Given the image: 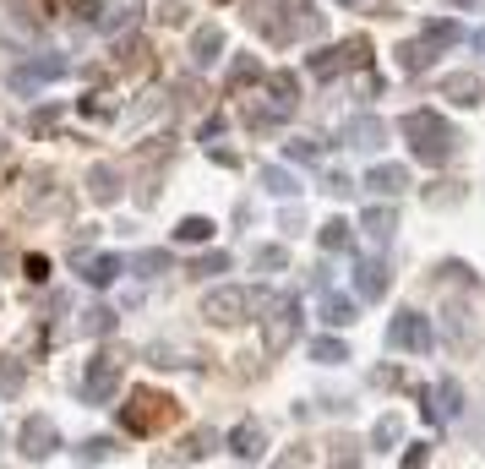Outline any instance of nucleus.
Here are the masks:
<instances>
[{
	"label": "nucleus",
	"instance_id": "obj_27",
	"mask_svg": "<svg viewBox=\"0 0 485 469\" xmlns=\"http://www.w3.org/2000/svg\"><path fill=\"white\" fill-rule=\"evenodd\" d=\"M316 246H322V251H350V246H355V230L343 224V219H327V224L316 230Z\"/></svg>",
	"mask_w": 485,
	"mask_h": 469
},
{
	"label": "nucleus",
	"instance_id": "obj_18",
	"mask_svg": "<svg viewBox=\"0 0 485 469\" xmlns=\"http://www.w3.org/2000/svg\"><path fill=\"white\" fill-rule=\"evenodd\" d=\"M355 317H360V300H355V295H338V290L322 295V322H327V327H350Z\"/></svg>",
	"mask_w": 485,
	"mask_h": 469
},
{
	"label": "nucleus",
	"instance_id": "obj_13",
	"mask_svg": "<svg viewBox=\"0 0 485 469\" xmlns=\"http://www.w3.org/2000/svg\"><path fill=\"white\" fill-rule=\"evenodd\" d=\"M387 284H393V267H387L382 256H366V262L355 267V295H360V300H382Z\"/></svg>",
	"mask_w": 485,
	"mask_h": 469
},
{
	"label": "nucleus",
	"instance_id": "obj_33",
	"mask_svg": "<svg viewBox=\"0 0 485 469\" xmlns=\"http://www.w3.org/2000/svg\"><path fill=\"white\" fill-rule=\"evenodd\" d=\"M371 442H377L382 453H387V447H398V442H403V421H398V415H382V421L371 426Z\"/></svg>",
	"mask_w": 485,
	"mask_h": 469
},
{
	"label": "nucleus",
	"instance_id": "obj_40",
	"mask_svg": "<svg viewBox=\"0 0 485 469\" xmlns=\"http://www.w3.org/2000/svg\"><path fill=\"white\" fill-rule=\"evenodd\" d=\"M322 191H327V196H355V191H360V186H355V180H350V175H343V169H333V175H327V180H322Z\"/></svg>",
	"mask_w": 485,
	"mask_h": 469
},
{
	"label": "nucleus",
	"instance_id": "obj_51",
	"mask_svg": "<svg viewBox=\"0 0 485 469\" xmlns=\"http://www.w3.org/2000/svg\"><path fill=\"white\" fill-rule=\"evenodd\" d=\"M338 6H360V0H338Z\"/></svg>",
	"mask_w": 485,
	"mask_h": 469
},
{
	"label": "nucleus",
	"instance_id": "obj_39",
	"mask_svg": "<svg viewBox=\"0 0 485 469\" xmlns=\"http://www.w3.org/2000/svg\"><path fill=\"white\" fill-rule=\"evenodd\" d=\"M426 203L453 208V203H463V186H458V180H442V191H426Z\"/></svg>",
	"mask_w": 485,
	"mask_h": 469
},
{
	"label": "nucleus",
	"instance_id": "obj_26",
	"mask_svg": "<svg viewBox=\"0 0 485 469\" xmlns=\"http://www.w3.org/2000/svg\"><path fill=\"white\" fill-rule=\"evenodd\" d=\"M284 120H290V109H284L279 99H273V104H251V109H246V126H251V131H273V126H284Z\"/></svg>",
	"mask_w": 485,
	"mask_h": 469
},
{
	"label": "nucleus",
	"instance_id": "obj_41",
	"mask_svg": "<svg viewBox=\"0 0 485 469\" xmlns=\"http://www.w3.org/2000/svg\"><path fill=\"white\" fill-rule=\"evenodd\" d=\"M153 17H159L164 28H180V22H186V6H180V0H164V6H159Z\"/></svg>",
	"mask_w": 485,
	"mask_h": 469
},
{
	"label": "nucleus",
	"instance_id": "obj_42",
	"mask_svg": "<svg viewBox=\"0 0 485 469\" xmlns=\"http://www.w3.org/2000/svg\"><path fill=\"white\" fill-rule=\"evenodd\" d=\"M431 458V442H409V453H403V469H420Z\"/></svg>",
	"mask_w": 485,
	"mask_h": 469
},
{
	"label": "nucleus",
	"instance_id": "obj_29",
	"mask_svg": "<svg viewBox=\"0 0 485 469\" xmlns=\"http://www.w3.org/2000/svg\"><path fill=\"white\" fill-rule=\"evenodd\" d=\"M175 240H186V246H202V240H213V219H202V213L180 219V224H175Z\"/></svg>",
	"mask_w": 485,
	"mask_h": 469
},
{
	"label": "nucleus",
	"instance_id": "obj_46",
	"mask_svg": "<svg viewBox=\"0 0 485 469\" xmlns=\"http://www.w3.org/2000/svg\"><path fill=\"white\" fill-rule=\"evenodd\" d=\"M72 6H77L82 22H99V0H72Z\"/></svg>",
	"mask_w": 485,
	"mask_h": 469
},
{
	"label": "nucleus",
	"instance_id": "obj_5",
	"mask_svg": "<svg viewBox=\"0 0 485 469\" xmlns=\"http://www.w3.org/2000/svg\"><path fill=\"white\" fill-rule=\"evenodd\" d=\"M120 371H126V360H120L115 350H99V355L82 366V404H109L115 387H120Z\"/></svg>",
	"mask_w": 485,
	"mask_h": 469
},
{
	"label": "nucleus",
	"instance_id": "obj_47",
	"mask_svg": "<svg viewBox=\"0 0 485 469\" xmlns=\"http://www.w3.org/2000/svg\"><path fill=\"white\" fill-rule=\"evenodd\" d=\"M355 447H360V442H338V453H333V458H338V464H355V458H360Z\"/></svg>",
	"mask_w": 485,
	"mask_h": 469
},
{
	"label": "nucleus",
	"instance_id": "obj_11",
	"mask_svg": "<svg viewBox=\"0 0 485 469\" xmlns=\"http://www.w3.org/2000/svg\"><path fill=\"white\" fill-rule=\"evenodd\" d=\"M17 442H22V458H28V464H39V458H49V453L60 447V431H55V421H49V415H28Z\"/></svg>",
	"mask_w": 485,
	"mask_h": 469
},
{
	"label": "nucleus",
	"instance_id": "obj_19",
	"mask_svg": "<svg viewBox=\"0 0 485 469\" xmlns=\"http://www.w3.org/2000/svg\"><path fill=\"white\" fill-rule=\"evenodd\" d=\"M219 442H224V437H219L213 426H202V431H191V437L180 442V453H175V458H180V464H202V458H213V447H219Z\"/></svg>",
	"mask_w": 485,
	"mask_h": 469
},
{
	"label": "nucleus",
	"instance_id": "obj_48",
	"mask_svg": "<svg viewBox=\"0 0 485 469\" xmlns=\"http://www.w3.org/2000/svg\"><path fill=\"white\" fill-rule=\"evenodd\" d=\"M284 12H290V17H300V12H311V0H284Z\"/></svg>",
	"mask_w": 485,
	"mask_h": 469
},
{
	"label": "nucleus",
	"instance_id": "obj_9",
	"mask_svg": "<svg viewBox=\"0 0 485 469\" xmlns=\"http://www.w3.org/2000/svg\"><path fill=\"white\" fill-rule=\"evenodd\" d=\"M338 143L343 148H360V153H377L387 143V120L382 115H350V120L338 126Z\"/></svg>",
	"mask_w": 485,
	"mask_h": 469
},
{
	"label": "nucleus",
	"instance_id": "obj_36",
	"mask_svg": "<svg viewBox=\"0 0 485 469\" xmlns=\"http://www.w3.org/2000/svg\"><path fill=\"white\" fill-rule=\"evenodd\" d=\"M251 262L262 267V274H284V267H290V251H284V246H256Z\"/></svg>",
	"mask_w": 485,
	"mask_h": 469
},
{
	"label": "nucleus",
	"instance_id": "obj_4",
	"mask_svg": "<svg viewBox=\"0 0 485 469\" xmlns=\"http://www.w3.org/2000/svg\"><path fill=\"white\" fill-rule=\"evenodd\" d=\"M431 344H437L431 317H420V311H398V317L387 322V350H398V355H431Z\"/></svg>",
	"mask_w": 485,
	"mask_h": 469
},
{
	"label": "nucleus",
	"instance_id": "obj_25",
	"mask_svg": "<svg viewBox=\"0 0 485 469\" xmlns=\"http://www.w3.org/2000/svg\"><path fill=\"white\" fill-rule=\"evenodd\" d=\"M398 65H403L409 77H420L426 65H431V44H426V39H409V44H398Z\"/></svg>",
	"mask_w": 485,
	"mask_h": 469
},
{
	"label": "nucleus",
	"instance_id": "obj_52",
	"mask_svg": "<svg viewBox=\"0 0 485 469\" xmlns=\"http://www.w3.org/2000/svg\"><path fill=\"white\" fill-rule=\"evenodd\" d=\"M0 159H6V137H0Z\"/></svg>",
	"mask_w": 485,
	"mask_h": 469
},
{
	"label": "nucleus",
	"instance_id": "obj_12",
	"mask_svg": "<svg viewBox=\"0 0 485 469\" xmlns=\"http://www.w3.org/2000/svg\"><path fill=\"white\" fill-rule=\"evenodd\" d=\"M437 93H442L447 104H458V109H480V104H485V83H480L474 72H447V77L437 83Z\"/></svg>",
	"mask_w": 485,
	"mask_h": 469
},
{
	"label": "nucleus",
	"instance_id": "obj_45",
	"mask_svg": "<svg viewBox=\"0 0 485 469\" xmlns=\"http://www.w3.org/2000/svg\"><path fill=\"white\" fill-rule=\"evenodd\" d=\"M82 109H88V115H99V120H104V115H109V99H104V93H88V99H82Z\"/></svg>",
	"mask_w": 485,
	"mask_h": 469
},
{
	"label": "nucleus",
	"instance_id": "obj_53",
	"mask_svg": "<svg viewBox=\"0 0 485 469\" xmlns=\"http://www.w3.org/2000/svg\"><path fill=\"white\" fill-rule=\"evenodd\" d=\"M0 262H6V246H0Z\"/></svg>",
	"mask_w": 485,
	"mask_h": 469
},
{
	"label": "nucleus",
	"instance_id": "obj_14",
	"mask_svg": "<svg viewBox=\"0 0 485 469\" xmlns=\"http://www.w3.org/2000/svg\"><path fill=\"white\" fill-rule=\"evenodd\" d=\"M224 442H230V453H235L240 464H256V458L267 453V431H262V421H240Z\"/></svg>",
	"mask_w": 485,
	"mask_h": 469
},
{
	"label": "nucleus",
	"instance_id": "obj_2",
	"mask_svg": "<svg viewBox=\"0 0 485 469\" xmlns=\"http://www.w3.org/2000/svg\"><path fill=\"white\" fill-rule=\"evenodd\" d=\"M256 311H267L262 317V344H267V355H284L290 350V339L300 333V295H256Z\"/></svg>",
	"mask_w": 485,
	"mask_h": 469
},
{
	"label": "nucleus",
	"instance_id": "obj_32",
	"mask_svg": "<svg viewBox=\"0 0 485 469\" xmlns=\"http://www.w3.org/2000/svg\"><path fill=\"white\" fill-rule=\"evenodd\" d=\"M246 83H262V60L256 55H235V65H230V88H246Z\"/></svg>",
	"mask_w": 485,
	"mask_h": 469
},
{
	"label": "nucleus",
	"instance_id": "obj_30",
	"mask_svg": "<svg viewBox=\"0 0 485 469\" xmlns=\"http://www.w3.org/2000/svg\"><path fill=\"white\" fill-rule=\"evenodd\" d=\"M22 377H28V371H22L17 355H0V398H17V393H22Z\"/></svg>",
	"mask_w": 485,
	"mask_h": 469
},
{
	"label": "nucleus",
	"instance_id": "obj_54",
	"mask_svg": "<svg viewBox=\"0 0 485 469\" xmlns=\"http://www.w3.org/2000/svg\"><path fill=\"white\" fill-rule=\"evenodd\" d=\"M0 442H6V437H0Z\"/></svg>",
	"mask_w": 485,
	"mask_h": 469
},
{
	"label": "nucleus",
	"instance_id": "obj_31",
	"mask_svg": "<svg viewBox=\"0 0 485 469\" xmlns=\"http://www.w3.org/2000/svg\"><path fill=\"white\" fill-rule=\"evenodd\" d=\"M267 93H273V99H279L284 109H295V93H300V77H295V72H273V77H267Z\"/></svg>",
	"mask_w": 485,
	"mask_h": 469
},
{
	"label": "nucleus",
	"instance_id": "obj_3",
	"mask_svg": "<svg viewBox=\"0 0 485 469\" xmlns=\"http://www.w3.org/2000/svg\"><path fill=\"white\" fill-rule=\"evenodd\" d=\"M164 421H175V398H164V393H153V387H136V393H131V404L120 410V426L136 431V437L159 431Z\"/></svg>",
	"mask_w": 485,
	"mask_h": 469
},
{
	"label": "nucleus",
	"instance_id": "obj_38",
	"mask_svg": "<svg viewBox=\"0 0 485 469\" xmlns=\"http://www.w3.org/2000/svg\"><path fill=\"white\" fill-rule=\"evenodd\" d=\"M77 458H82V464H104V458H115V442H109V437H88V442L77 447Z\"/></svg>",
	"mask_w": 485,
	"mask_h": 469
},
{
	"label": "nucleus",
	"instance_id": "obj_15",
	"mask_svg": "<svg viewBox=\"0 0 485 469\" xmlns=\"http://www.w3.org/2000/svg\"><path fill=\"white\" fill-rule=\"evenodd\" d=\"M77 267H82V279H88L93 290H109L115 274H126V256H115V251H104V256H77Z\"/></svg>",
	"mask_w": 485,
	"mask_h": 469
},
{
	"label": "nucleus",
	"instance_id": "obj_44",
	"mask_svg": "<svg viewBox=\"0 0 485 469\" xmlns=\"http://www.w3.org/2000/svg\"><path fill=\"white\" fill-rule=\"evenodd\" d=\"M219 137H224V115H213V120H207V126H202V143H207V148H213Z\"/></svg>",
	"mask_w": 485,
	"mask_h": 469
},
{
	"label": "nucleus",
	"instance_id": "obj_22",
	"mask_svg": "<svg viewBox=\"0 0 485 469\" xmlns=\"http://www.w3.org/2000/svg\"><path fill=\"white\" fill-rule=\"evenodd\" d=\"M420 39L431 44V49H453V44H469V33L453 22V17H437V22H426L420 28Z\"/></svg>",
	"mask_w": 485,
	"mask_h": 469
},
{
	"label": "nucleus",
	"instance_id": "obj_23",
	"mask_svg": "<svg viewBox=\"0 0 485 469\" xmlns=\"http://www.w3.org/2000/svg\"><path fill=\"white\" fill-rule=\"evenodd\" d=\"M88 196H93V203H115V196H120V175L109 164H93L88 169Z\"/></svg>",
	"mask_w": 485,
	"mask_h": 469
},
{
	"label": "nucleus",
	"instance_id": "obj_34",
	"mask_svg": "<svg viewBox=\"0 0 485 469\" xmlns=\"http://www.w3.org/2000/svg\"><path fill=\"white\" fill-rule=\"evenodd\" d=\"M311 360L316 366H338V360H350V344H343V339H316L311 344Z\"/></svg>",
	"mask_w": 485,
	"mask_h": 469
},
{
	"label": "nucleus",
	"instance_id": "obj_35",
	"mask_svg": "<svg viewBox=\"0 0 485 469\" xmlns=\"http://www.w3.org/2000/svg\"><path fill=\"white\" fill-rule=\"evenodd\" d=\"M284 153H290V164H316V159H322V143H316V137H290Z\"/></svg>",
	"mask_w": 485,
	"mask_h": 469
},
{
	"label": "nucleus",
	"instance_id": "obj_50",
	"mask_svg": "<svg viewBox=\"0 0 485 469\" xmlns=\"http://www.w3.org/2000/svg\"><path fill=\"white\" fill-rule=\"evenodd\" d=\"M453 6H458V12H480V0H453Z\"/></svg>",
	"mask_w": 485,
	"mask_h": 469
},
{
	"label": "nucleus",
	"instance_id": "obj_16",
	"mask_svg": "<svg viewBox=\"0 0 485 469\" xmlns=\"http://www.w3.org/2000/svg\"><path fill=\"white\" fill-rule=\"evenodd\" d=\"M366 191H371V196H387V203H393V196L409 191V169H403V164H377V169L366 175Z\"/></svg>",
	"mask_w": 485,
	"mask_h": 469
},
{
	"label": "nucleus",
	"instance_id": "obj_43",
	"mask_svg": "<svg viewBox=\"0 0 485 469\" xmlns=\"http://www.w3.org/2000/svg\"><path fill=\"white\" fill-rule=\"evenodd\" d=\"M22 267H28V279H33V284H44V279H49V262H44V256H28Z\"/></svg>",
	"mask_w": 485,
	"mask_h": 469
},
{
	"label": "nucleus",
	"instance_id": "obj_6",
	"mask_svg": "<svg viewBox=\"0 0 485 469\" xmlns=\"http://www.w3.org/2000/svg\"><path fill=\"white\" fill-rule=\"evenodd\" d=\"M251 306H256V295H251V290L224 284V290H213V295L202 300V317H207V322H219V327H240V322L251 317Z\"/></svg>",
	"mask_w": 485,
	"mask_h": 469
},
{
	"label": "nucleus",
	"instance_id": "obj_20",
	"mask_svg": "<svg viewBox=\"0 0 485 469\" xmlns=\"http://www.w3.org/2000/svg\"><path fill=\"white\" fill-rule=\"evenodd\" d=\"M360 230H366V235H371L377 246H387V240L398 235V213H393V203H387V208H382V203H377V208H366Z\"/></svg>",
	"mask_w": 485,
	"mask_h": 469
},
{
	"label": "nucleus",
	"instance_id": "obj_28",
	"mask_svg": "<svg viewBox=\"0 0 485 469\" xmlns=\"http://www.w3.org/2000/svg\"><path fill=\"white\" fill-rule=\"evenodd\" d=\"M77 327L88 333V339H109V333H115V311H109V306H88V311L77 317Z\"/></svg>",
	"mask_w": 485,
	"mask_h": 469
},
{
	"label": "nucleus",
	"instance_id": "obj_1",
	"mask_svg": "<svg viewBox=\"0 0 485 469\" xmlns=\"http://www.w3.org/2000/svg\"><path fill=\"white\" fill-rule=\"evenodd\" d=\"M398 131L409 137V148H414V159L420 164H431V169H442L453 153H458V131L442 120V115H431V109H409L403 120H398Z\"/></svg>",
	"mask_w": 485,
	"mask_h": 469
},
{
	"label": "nucleus",
	"instance_id": "obj_17",
	"mask_svg": "<svg viewBox=\"0 0 485 469\" xmlns=\"http://www.w3.org/2000/svg\"><path fill=\"white\" fill-rule=\"evenodd\" d=\"M256 180L267 196H300V175H290L284 164H256Z\"/></svg>",
	"mask_w": 485,
	"mask_h": 469
},
{
	"label": "nucleus",
	"instance_id": "obj_49",
	"mask_svg": "<svg viewBox=\"0 0 485 469\" xmlns=\"http://www.w3.org/2000/svg\"><path fill=\"white\" fill-rule=\"evenodd\" d=\"M469 44H474V49L485 55V28H474V33H469Z\"/></svg>",
	"mask_w": 485,
	"mask_h": 469
},
{
	"label": "nucleus",
	"instance_id": "obj_37",
	"mask_svg": "<svg viewBox=\"0 0 485 469\" xmlns=\"http://www.w3.org/2000/svg\"><path fill=\"white\" fill-rule=\"evenodd\" d=\"M191 274H196V279H213V274H230V251H207V256H196V262H191Z\"/></svg>",
	"mask_w": 485,
	"mask_h": 469
},
{
	"label": "nucleus",
	"instance_id": "obj_10",
	"mask_svg": "<svg viewBox=\"0 0 485 469\" xmlns=\"http://www.w3.org/2000/svg\"><path fill=\"white\" fill-rule=\"evenodd\" d=\"M463 415V387H458V377H442L431 393H426V421L431 426H453Z\"/></svg>",
	"mask_w": 485,
	"mask_h": 469
},
{
	"label": "nucleus",
	"instance_id": "obj_24",
	"mask_svg": "<svg viewBox=\"0 0 485 469\" xmlns=\"http://www.w3.org/2000/svg\"><path fill=\"white\" fill-rule=\"evenodd\" d=\"M164 267H169V251H159V246H153V251H131V256H126V274H143V279H159Z\"/></svg>",
	"mask_w": 485,
	"mask_h": 469
},
{
	"label": "nucleus",
	"instance_id": "obj_7",
	"mask_svg": "<svg viewBox=\"0 0 485 469\" xmlns=\"http://www.w3.org/2000/svg\"><path fill=\"white\" fill-rule=\"evenodd\" d=\"M366 60H371V44H366V39H350V44H338V49H316L306 65H311V77L333 83L338 72H350V65H366Z\"/></svg>",
	"mask_w": 485,
	"mask_h": 469
},
{
	"label": "nucleus",
	"instance_id": "obj_8",
	"mask_svg": "<svg viewBox=\"0 0 485 469\" xmlns=\"http://www.w3.org/2000/svg\"><path fill=\"white\" fill-rule=\"evenodd\" d=\"M65 72H72V60H65V55H33L28 65H17V72H12V88H17V93H39V88L60 83Z\"/></svg>",
	"mask_w": 485,
	"mask_h": 469
},
{
	"label": "nucleus",
	"instance_id": "obj_21",
	"mask_svg": "<svg viewBox=\"0 0 485 469\" xmlns=\"http://www.w3.org/2000/svg\"><path fill=\"white\" fill-rule=\"evenodd\" d=\"M224 55V33L219 28H196L191 33V65H213Z\"/></svg>",
	"mask_w": 485,
	"mask_h": 469
}]
</instances>
